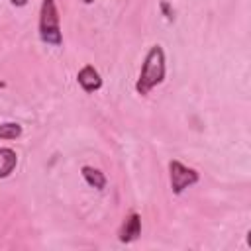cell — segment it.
<instances>
[{
  "mask_svg": "<svg viewBox=\"0 0 251 251\" xmlns=\"http://www.w3.org/2000/svg\"><path fill=\"white\" fill-rule=\"evenodd\" d=\"M39 37L43 43L59 47L63 43L61 33V16L55 0H43L39 8Z\"/></svg>",
  "mask_w": 251,
  "mask_h": 251,
  "instance_id": "7a4b0ae2",
  "label": "cell"
},
{
  "mask_svg": "<svg viewBox=\"0 0 251 251\" xmlns=\"http://www.w3.org/2000/svg\"><path fill=\"white\" fill-rule=\"evenodd\" d=\"M141 235V216L137 212H131L122 222V227L118 231V239L122 243H131Z\"/></svg>",
  "mask_w": 251,
  "mask_h": 251,
  "instance_id": "277c9868",
  "label": "cell"
},
{
  "mask_svg": "<svg viewBox=\"0 0 251 251\" xmlns=\"http://www.w3.org/2000/svg\"><path fill=\"white\" fill-rule=\"evenodd\" d=\"M10 4H12V6H16V8H22V6H25V4H27V0H10Z\"/></svg>",
  "mask_w": 251,
  "mask_h": 251,
  "instance_id": "30bf717a",
  "label": "cell"
},
{
  "mask_svg": "<svg viewBox=\"0 0 251 251\" xmlns=\"http://www.w3.org/2000/svg\"><path fill=\"white\" fill-rule=\"evenodd\" d=\"M159 6H161V12L165 14V18H167L169 22H173V18H175V12L171 10V4H169L167 0H161V4H159Z\"/></svg>",
  "mask_w": 251,
  "mask_h": 251,
  "instance_id": "9c48e42d",
  "label": "cell"
},
{
  "mask_svg": "<svg viewBox=\"0 0 251 251\" xmlns=\"http://www.w3.org/2000/svg\"><path fill=\"white\" fill-rule=\"evenodd\" d=\"M80 175H82V178H84L92 188H96V190H104V188H106V175H104L100 169H94V167H90V165H84V167L80 169Z\"/></svg>",
  "mask_w": 251,
  "mask_h": 251,
  "instance_id": "52a82bcc",
  "label": "cell"
},
{
  "mask_svg": "<svg viewBox=\"0 0 251 251\" xmlns=\"http://www.w3.org/2000/svg\"><path fill=\"white\" fill-rule=\"evenodd\" d=\"M169 180H171L173 194H182L188 186H192L200 180V175L196 169L186 167L178 159H173V161H169Z\"/></svg>",
  "mask_w": 251,
  "mask_h": 251,
  "instance_id": "3957f363",
  "label": "cell"
},
{
  "mask_svg": "<svg viewBox=\"0 0 251 251\" xmlns=\"http://www.w3.org/2000/svg\"><path fill=\"white\" fill-rule=\"evenodd\" d=\"M16 165H18V153L12 147H0V178L10 176Z\"/></svg>",
  "mask_w": 251,
  "mask_h": 251,
  "instance_id": "8992f818",
  "label": "cell"
},
{
  "mask_svg": "<svg viewBox=\"0 0 251 251\" xmlns=\"http://www.w3.org/2000/svg\"><path fill=\"white\" fill-rule=\"evenodd\" d=\"M22 133H24V129L18 122L0 124V139H18Z\"/></svg>",
  "mask_w": 251,
  "mask_h": 251,
  "instance_id": "ba28073f",
  "label": "cell"
},
{
  "mask_svg": "<svg viewBox=\"0 0 251 251\" xmlns=\"http://www.w3.org/2000/svg\"><path fill=\"white\" fill-rule=\"evenodd\" d=\"M167 65H165V51L161 45H151L149 51L145 53V59L139 69V76L135 80V90L137 94L145 96L149 94L157 84L165 80Z\"/></svg>",
  "mask_w": 251,
  "mask_h": 251,
  "instance_id": "6da1fadb",
  "label": "cell"
},
{
  "mask_svg": "<svg viewBox=\"0 0 251 251\" xmlns=\"http://www.w3.org/2000/svg\"><path fill=\"white\" fill-rule=\"evenodd\" d=\"M82 2H84V4H92L94 0H82Z\"/></svg>",
  "mask_w": 251,
  "mask_h": 251,
  "instance_id": "8fae6325",
  "label": "cell"
},
{
  "mask_svg": "<svg viewBox=\"0 0 251 251\" xmlns=\"http://www.w3.org/2000/svg\"><path fill=\"white\" fill-rule=\"evenodd\" d=\"M76 82H78V86H80L84 92H88V94L102 88V76H100V73H98L92 65H84V67L76 73Z\"/></svg>",
  "mask_w": 251,
  "mask_h": 251,
  "instance_id": "5b68a950",
  "label": "cell"
}]
</instances>
